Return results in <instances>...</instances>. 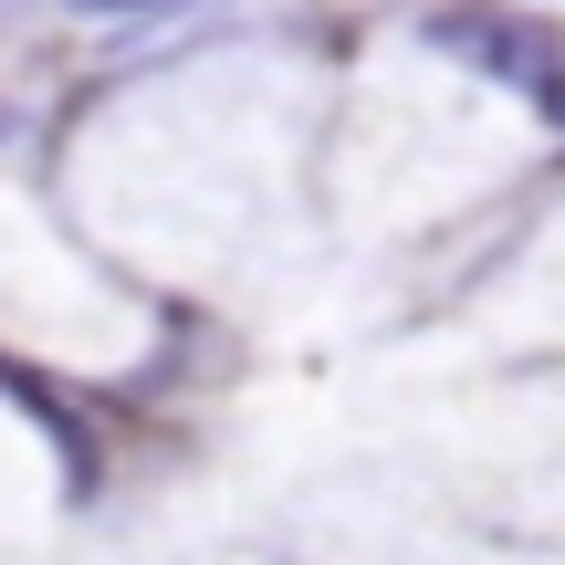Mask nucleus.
<instances>
[{"label": "nucleus", "mask_w": 565, "mask_h": 565, "mask_svg": "<svg viewBox=\"0 0 565 565\" xmlns=\"http://www.w3.org/2000/svg\"><path fill=\"white\" fill-rule=\"evenodd\" d=\"M429 32H440L461 63H482L503 95H524L534 116L565 137V32H555V21H524V11H492V0H482L471 21H461V11H440Z\"/></svg>", "instance_id": "obj_1"}, {"label": "nucleus", "mask_w": 565, "mask_h": 565, "mask_svg": "<svg viewBox=\"0 0 565 565\" xmlns=\"http://www.w3.org/2000/svg\"><path fill=\"white\" fill-rule=\"evenodd\" d=\"M74 11H95V21H158V11H189V0H74Z\"/></svg>", "instance_id": "obj_2"}]
</instances>
